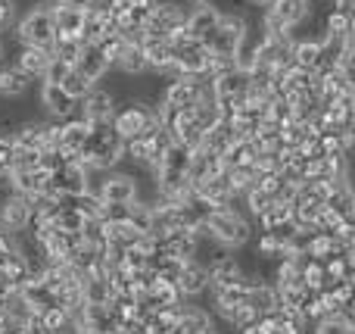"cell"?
<instances>
[{
	"mask_svg": "<svg viewBox=\"0 0 355 334\" xmlns=\"http://www.w3.org/2000/svg\"><path fill=\"white\" fill-rule=\"evenodd\" d=\"M162 100L178 106V110L196 106V100H200V78H196V75H184V78H178V81H168V87L162 91Z\"/></svg>",
	"mask_w": 355,
	"mask_h": 334,
	"instance_id": "19",
	"label": "cell"
},
{
	"mask_svg": "<svg viewBox=\"0 0 355 334\" xmlns=\"http://www.w3.org/2000/svg\"><path fill=\"white\" fill-rule=\"evenodd\" d=\"M209 237L215 244H221L225 250H240L256 237V222H252L250 212L234 210V203L218 206V210L209 216Z\"/></svg>",
	"mask_w": 355,
	"mask_h": 334,
	"instance_id": "2",
	"label": "cell"
},
{
	"mask_svg": "<svg viewBox=\"0 0 355 334\" xmlns=\"http://www.w3.org/2000/svg\"><path fill=\"white\" fill-rule=\"evenodd\" d=\"M172 135H175L178 144H184V147H190V150H196V147L202 144L206 131H202V125L196 122L193 106H190V110H181V112H178V122L172 125Z\"/></svg>",
	"mask_w": 355,
	"mask_h": 334,
	"instance_id": "23",
	"label": "cell"
},
{
	"mask_svg": "<svg viewBox=\"0 0 355 334\" xmlns=\"http://www.w3.org/2000/svg\"><path fill=\"white\" fill-rule=\"evenodd\" d=\"M56 222H60V228H62V231H81V228H85L87 219L81 216L78 206H66V210H62L60 216H56Z\"/></svg>",
	"mask_w": 355,
	"mask_h": 334,
	"instance_id": "39",
	"label": "cell"
},
{
	"mask_svg": "<svg viewBox=\"0 0 355 334\" xmlns=\"http://www.w3.org/2000/svg\"><path fill=\"white\" fill-rule=\"evenodd\" d=\"M246 303H250L259 316L275 312V310H281V291H277L275 281L262 278V281H256V285H250V297H246Z\"/></svg>",
	"mask_w": 355,
	"mask_h": 334,
	"instance_id": "24",
	"label": "cell"
},
{
	"mask_svg": "<svg viewBox=\"0 0 355 334\" xmlns=\"http://www.w3.org/2000/svg\"><path fill=\"white\" fill-rule=\"evenodd\" d=\"M209 275H212V287L243 285L246 281V262L234 253H225V256H218V260L209 262Z\"/></svg>",
	"mask_w": 355,
	"mask_h": 334,
	"instance_id": "15",
	"label": "cell"
},
{
	"mask_svg": "<svg viewBox=\"0 0 355 334\" xmlns=\"http://www.w3.org/2000/svg\"><path fill=\"white\" fill-rule=\"evenodd\" d=\"M187 16H190V10H184L181 3H162L159 0V3L150 10V19H147V25H144V31H147V37H175L178 31H184Z\"/></svg>",
	"mask_w": 355,
	"mask_h": 334,
	"instance_id": "7",
	"label": "cell"
},
{
	"mask_svg": "<svg viewBox=\"0 0 355 334\" xmlns=\"http://www.w3.org/2000/svg\"><path fill=\"white\" fill-rule=\"evenodd\" d=\"M302 312H306L309 322H321V319H327L331 312H337V306H334V300L327 297L324 291H309Z\"/></svg>",
	"mask_w": 355,
	"mask_h": 334,
	"instance_id": "31",
	"label": "cell"
},
{
	"mask_svg": "<svg viewBox=\"0 0 355 334\" xmlns=\"http://www.w3.org/2000/svg\"><path fill=\"white\" fill-rule=\"evenodd\" d=\"M218 22H221V10H218V6H212V3H196L193 10H190L187 25H184V28H187L193 37H206Z\"/></svg>",
	"mask_w": 355,
	"mask_h": 334,
	"instance_id": "25",
	"label": "cell"
},
{
	"mask_svg": "<svg viewBox=\"0 0 355 334\" xmlns=\"http://www.w3.org/2000/svg\"><path fill=\"white\" fill-rule=\"evenodd\" d=\"M131 219V203H103V222H125Z\"/></svg>",
	"mask_w": 355,
	"mask_h": 334,
	"instance_id": "41",
	"label": "cell"
},
{
	"mask_svg": "<svg viewBox=\"0 0 355 334\" xmlns=\"http://www.w3.org/2000/svg\"><path fill=\"white\" fill-rule=\"evenodd\" d=\"M31 200L22 197V194H12L10 200L0 203V228L10 231V235H19V231H28L31 225Z\"/></svg>",
	"mask_w": 355,
	"mask_h": 334,
	"instance_id": "13",
	"label": "cell"
},
{
	"mask_svg": "<svg viewBox=\"0 0 355 334\" xmlns=\"http://www.w3.org/2000/svg\"><path fill=\"white\" fill-rule=\"evenodd\" d=\"M69 69H72V62H66V60H60V56H53V60H50V66H47V75H44V81H53V85H60V81L66 78Z\"/></svg>",
	"mask_w": 355,
	"mask_h": 334,
	"instance_id": "42",
	"label": "cell"
},
{
	"mask_svg": "<svg viewBox=\"0 0 355 334\" xmlns=\"http://www.w3.org/2000/svg\"><path fill=\"white\" fill-rule=\"evenodd\" d=\"M349 222H355V212H352V216H349Z\"/></svg>",
	"mask_w": 355,
	"mask_h": 334,
	"instance_id": "50",
	"label": "cell"
},
{
	"mask_svg": "<svg viewBox=\"0 0 355 334\" xmlns=\"http://www.w3.org/2000/svg\"><path fill=\"white\" fill-rule=\"evenodd\" d=\"M75 69H78V72H85L87 78L97 85V81L112 69V60L97 47V44H85V50H81V56H78V62H75Z\"/></svg>",
	"mask_w": 355,
	"mask_h": 334,
	"instance_id": "22",
	"label": "cell"
},
{
	"mask_svg": "<svg viewBox=\"0 0 355 334\" xmlns=\"http://www.w3.org/2000/svg\"><path fill=\"white\" fill-rule=\"evenodd\" d=\"M178 287L184 291V297L193 300L200 297V294H206L209 287H212V275H209V266L200 260H187L181 269V275H178Z\"/></svg>",
	"mask_w": 355,
	"mask_h": 334,
	"instance_id": "14",
	"label": "cell"
},
{
	"mask_svg": "<svg viewBox=\"0 0 355 334\" xmlns=\"http://www.w3.org/2000/svg\"><path fill=\"white\" fill-rule=\"evenodd\" d=\"M324 31H327V35H337V37H349L355 28H352V19L346 16V12H337V10H331V12H327Z\"/></svg>",
	"mask_w": 355,
	"mask_h": 334,
	"instance_id": "38",
	"label": "cell"
},
{
	"mask_svg": "<svg viewBox=\"0 0 355 334\" xmlns=\"http://www.w3.org/2000/svg\"><path fill=\"white\" fill-rule=\"evenodd\" d=\"M252 3H259V6H268V3H271V0H252Z\"/></svg>",
	"mask_w": 355,
	"mask_h": 334,
	"instance_id": "47",
	"label": "cell"
},
{
	"mask_svg": "<svg viewBox=\"0 0 355 334\" xmlns=\"http://www.w3.org/2000/svg\"><path fill=\"white\" fill-rule=\"evenodd\" d=\"M256 153H259L256 141H234L231 147L221 153V169H225V172H237V169H243V166H252Z\"/></svg>",
	"mask_w": 355,
	"mask_h": 334,
	"instance_id": "26",
	"label": "cell"
},
{
	"mask_svg": "<svg viewBox=\"0 0 355 334\" xmlns=\"http://www.w3.org/2000/svg\"><path fill=\"white\" fill-rule=\"evenodd\" d=\"M81 50H85V41H81V37H56V44H53V56L72 62V66L78 62Z\"/></svg>",
	"mask_w": 355,
	"mask_h": 334,
	"instance_id": "36",
	"label": "cell"
},
{
	"mask_svg": "<svg viewBox=\"0 0 355 334\" xmlns=\"http://www.w3.org/2000/svg\"><path fill=\"white\" fill-rule=\"evenodd\" d=\"M196 3H212V0H196Z\"/></svg>",
	"mask_w": 355,
	"mask_h": 334,
	"instance_id": "48",
	"label": "cell"
},
{
	"mask_svg": "<svg viewBox=\"0 0 355 334\" xmlns=\"http://www.w3.org/2000/svg\"><path fill=\"white\" fill-rule=\"evenodd\" d=\"M349 19H352V28H355V12H352V16H349Z\"/></svg>",
	"mask_w": 355,
	"mask_h": 334,
	"instance_id": "49",
	"label": "cell"
},
{
	"mask_svg": "<svg viewBox=\"0 0 355 334\" xmlns=\"http://www.w3.org/2000/svg\"><path fill=\"white\" fill-rule=\"evenodd\" d=\"M237 334H265V331L259 328V322H256V325H250V328H243V331H237Z\"/></svg>",
	"mask_w": 355,
	"mask_h": 334,
	"instance_id": "45",
	"label": "cell"
},
{
	"mask_svg": "<svg viewBox=\"0 0 355 334\" xmlns=\"http://www.w3.org/2000/svg\"><path fill=\"white\" fill-rule=\"evenodd\" d=\"M50 191L60 194V197H78V194L91 191V169L81 160L66 162L62 169L50 172Z\"/></svg>",
	"mask_w": 355,
	"mask_h": 334,
	"instance_id": "9",
	"label": "cell"
},
{
	"mask_svg": "<svg viewBox=\"0 0 355 334\" xmlns=\"http://www.w3.org/2000/svg\"><path fill=\"white\" fill-rule=\"evenodd\" d=\"M112 125H116V131L125 137V144L135 141V137L153 135L156 128H162L159 116H156V106H150V103H125V106H119L116 116H112Z\"/></svg>",
	"mask_w": 355,
	"mask_h": 334,
	"instance_id": "4",
	"label": "cell"
},
{
	"mask_svg": "<svg viewBox=\"0 0 355 334\" xmlns=\"http://www.w3.org/2000/svg\"><path fill=\"white\" fill-rule=\"evenodd\" d=\"M3 56H6V47H3V41H0V62H3Z\"/></svg>",
	"mask_w": 355,
	"mask_h": 334,
	"instance_id": "46",
	"label": "cell"
},
{
	"mask_svg": "<svg viewBox=\"0 0 355 334\" xmlns=\"http://www.w3.org/2000/svg\"><path fill=\"white\" fill-rule=\"evenodd\" d=\"M50 60H53V50H47V47H31V44H22V47H19V53H16V66L22 69V72L28 75L31 81H35V78L44 81Z\"/></svg>",
	"mask_w": 355,
	"mask_h": 334,
	"instance_id": "18",
	"label": "cell"
},
{
	"mask_svg": "<svg viewBox=\"0 0 355 334\" xmlns=\"http://www.w3.org/2000/svg\"><path fill=\"white\" fill-rule=\"evenodd\" d=\"M81 116H85L91 125L94 122H112V116H116V97H112L110 91L94 85V91L81 100Z\"/></svg>",
	"mask_w": 355,
	"mask_h": 334,
	"instance_id": "16",
	"label": "cell"
},
{
	"mask_svg": "<svg viewBox=\"0 0 355 334\" xmlns=\"http://www.w3.org/2000/svg\"><path fill=\"white\" fill-rule=\"evenodd\" d=\"M196 194L200 197H206L209 203L218 210V206H227L237 200V191H234V181H231V172H225V169H215L212 175H206V178L196 185Z\"/></svg>",
	"mask_w": 355,
	"mask_h": 334,
	"instance_id": "12",
	"label": "cell"
},
{
	"mask_svg": "<svg viewBox=\"0 0 355 334\" xmlns=\"http://www.w3.org/2000/svg\"><path fill=\"white\" fill-rule=\"evenodd\" d=\"M315 334H355V325L346 322L343 310H337V312H331L327 319L315 322Z\"/></svg>",
	"mask_w": 355,
	"mask_h": 334,
	"instance_id": "35",
	"label": "cell"
},
{
	"mask_svg": "<svg viewBox=\"0 0 355 334\" xmlns=\"http://www.w3.org/2000/svg\"><path fill=\"white\" fill-rule=\"evenodd\" d=\"M53 10V22H56V37H81V28H85V10H78L69 0H60V3L50 6Z\"/></svg>",
	"mask_w": 355,
	"mask_h": 334,
	"instance_id": "17",
	"label": "cell"
},
{
	"mask_svg": "<svg viewBox=\"0 0 355 334\" xmlns=\"http://www.w3.org/2000/svg\"><path fill=\"white\" fill-rule=\"evenodd\" d=\"M12 187L16 194L22 197H37V194H47L50 191V172L44 166H35V169H19L12 172Z\"/></svg>",
	"mask_w": 355,
	"mask_h": 334,
	"instance_id": "20",
	"label": "cell"
},
{
	"mask_svg": "<svg viewBox=\"0 0 355 334\" xmlns=\"http://www.w3.org/2000/svg\"><path fill=\"white\" fill-rule=\"evenodd\" d=\"M259 41H262V31H259V35H252L250 31V35L240 41V47H237V56H234V60H237V66L246 69V72L259 62Z\"/></svg>",
	"mask_w": 355,
	"mask_h": 334,
	"instance_id": "34",
	"label": "cell"
},
{
	"mask_svg": "<svg viewBox=\"0 0 355 334\" xmlns=\"http://www.w3.org/2000/svg\"><path fill=\"white\" fill-rule=\"evenodd\" d=\"M60 85H62V91H66V94H72L75 100H85L87 94L94 91V81L87 78L85 72H78V69H75V66L69 69V72H66V78H62Z\"/></svg>",
	"mask_w": 355,
	"mask_h": 334,
	"instance_id": "33",
	"label": "cell"
},
{
	"mask_svg": "<svg viewBox=\"0 0 355 334\" xmlns=\"http://www.w3.org/2000/svg\"><path fill=\"white\" fill-rule=\"evenodd\" d=\"M41 106L50 112L53 119H72V116H81V100H75L72 94L62 91V85H53V81H44L41 85V94H37Z\"/></svg>",
	"mask_w": 355,
	"mask_h": 334,
	"instance_id": "11",
	"label": "cell"
},
{
	"mask_svg": "<svg viewBox=\"0 0 355 334\" xmlns=\"http://www.w3.org/2000/svg\"><path fill=\"white\" fill-rule=\"evenodd\" d=\"M293 31L287 35H262L259 41V66H268V69H287L293 66Z\"/></svg>",
	"mask_w": 355,
	"mask_h": 334,
	"instance_id": "10",
	"label": "cell"
},
{
	"mask_svg": "<svg viewBox=\"0 0 355 334\" xmlns=\"http://www.w3.org/2000/svg\"><path fill=\"white\" fill-rule=\"evenodd\" d=\"M28 75L12 62V66H0V97L3 100H16L28 91Z\"/></svg>",
	"mask_w": 355,
	"mask_h": 334,
	"instance_id": "27",
	"label": "cell"
},
{
	"mask_svg": "<svg viewBox=\"0 0 355 334\" xmlns=\"http://www.w3.org/2000/svg\"><path fill=\"white\" fill-rule=\"evenodd\" d=\"M144 56H147L150 72H166L175 62V44L172 37H144Z\"/></svg>",
	"mask_w": 355,
	"mask_h": 334,
	"instance_id": "21",
	"label": "cell"
},
{
	"mask_svg": "<svg viewBox=\"0 0 355 334\" xmlns=\"http://www.w3.org/2000/svg\"><path fill=\"white\" fill-rule=\"evenodd\" d=\"M243 203H246V212H250L252 219H259L271 203H275V197H271L268 191H262V187H252V191L243 197Z\"/></svg>",
	"mask_w": 355,
	"mask_h": 334,
	"instance_id": "37",
	"label": "cell"
},
{
	"mask_svg": "<svg viewBox=\"0 0 355 334\" xmlns=\"http://www.w3.org/2000/svg\"><path fill=\"white\" fill-rule=\"evenodd\" d=\"M16 25V0H0V31Z\"/></svg>",
	"mask_w": 355,
	"mask_h": 334,
	"instance_id": "43",
	"label": "cell"
},
{
	"mask_svg": "<svg viewBox=\"0 0 355 334\" xmlns=\"http://www.w3.org/2000/svg\"><path fill=\"white\" fill-rule=\"evenodd\" d=\"M94 191L103 197V203H135L141 197V187H137V178L131 172H103V178L94 185Z\"/></svg>",
	"mask_w": 355,
	"mask_h": 334,
	"instance_id": "8",
	"label": "cell"
},
{
	"mask_svg": "<svg viewBox=\"0 0 355 334\" xmlns=\"http://www.w3.org/2000/svg\"><path fill=\"white\" fill-rule=\"evenodd\" d=\"M116 69H122L125 75H141V72H147V56H144V44H135V41H128L122 47V53H119V60H116Z\"/></svg>",
	"mask_w": 355,
	"mask_h": 334,
	"instance_id": "30",
	"label": "cell"
},
{
	"mask_svg": "<svg viewBox=\"0 0 355 334\" xmlns=\"http://www.w3.org/2000/svg\"><path fill=\"white\" fill-rule=\"evenodd\" d=\"M172 44H175V62L187 75H206L209 72L212 53H209V47L202 44V37H193L187 28H184L172 37Z\"/></svg>",
	"mask_w": 355,
	"mask_h": 334,
	"instance_id": "6",
	"label": "cell"
},
{
	"mask_svg": "<svg viewBox=\"0 0 355 334\" xmlns=\"http://www.w3.org/2000/svg\"><path fill=\"white\" fill-rule=\"evenodd\" d=\"M122 160H128V156H125V137L116 131V125L94 122L91 135L85 141V150H81V162L91 172H112V169H119Z\"/></svg>",
	"mask_w": 355,
	"mask_h": 334,
	"instance_id": "1",
	"label": "cell"
},
{
	"mask_svg": "<svg viewBox=\"0 0 355 334\" xmlns=\"http://www.w3.org/2000/svg\"><path fill=\"white\" fill-rule=\"evenodd\" d=\"M246 35H250V22L240 12H221V22L202 37V44L215 56H237V47Z\"/></svg>",
	"mask_w": 355,
	"mask_h": 334,
	"instance_id": "3",
	"label": "cell"
},
{
	"mask_svg": "<svg viewBox=\"0 0 355 334\" xmlns=\"http://www.w3.org/2000/svg\"><path fill=\"white\" fill-rule=\"evenodd\" d=\"M16 37H19V44H31V47L53 50V44H56L53 10H50V6H35V10H28L22 19H19Z\"/></svg>",
	"mask_w": 355,
	"mask_h": 334,
	"instance_id": "5",
	"label": "cell"
},
{
	"mask_svg": "<svg viewBox=\"0 0 355 334\" xmlns=\"http://www.w3.org/2000/svg\"><path fill=\"white\" fill-rule=\"evenodd\" d=\"M209 325H212V312L202 310V306H190V300H187V306H184V312H181V319H178L172 334H200L202 328H209Z\"/></svg>",
	"mask_w": 355,
	"mask_h": 334,
	"instance_id": "29",
	"label": "cell"
},
{
	"mask_svg": "<svg viewBox=\"0 0 355 334\" xmlns=\"http://www.w3.org/2000/svg\"><path fill=\"white\" fill-rule=\"evenodd\" d=\"M293 62L309 72H318L321 66V41H296L293 44Z\"/></svg>",
	"mask_w": 355,
	"mask_h": 334,
	"instance_id": "32",
	"label": "cell"
},
{
	"mask_svg": "<svg viewBox=\"0 0 355 334\" xmlns=\"http://www.w3.org/2000/svg\"><path fill=\"white\" fill-rule=\"evenodd\" d=\"M128 272H141V269H147L150 266V256L144 253V250H137V247H128L125 250V262H122Z\"/></svg>",
	"mask_w": 355,
	"mask_h": 334,
	"instance_id": "40",
	"label": "cell"
},
{
	"mask_svg": "<svg viewBox=\"0 0 355 334\" xmlns=\"http://www.w3.org/2000/svg\"><path fill=\"white\" fill-rule=\"evenodd\" d=\"M331 6L337 12H346V16H352L355 12V0H331Z\"/></svg>",
	"mask_w": 355,
	"mask_h": 334,
	"instance_id": "44",
	"label": "cell"
},
{
	"mask_svg": "<svg viewBox=\"0 0 355 334\" xmlns=\"http://www.w3.org/2000/svg\"><path fill=\"white\" fill-rule=\"evenodd\" d=\"M19 291L25 294V300H28L37 312H47V310H53V306H60V303H56V291H50V287L44 285L41 278H35V275H31V278L25 281Z\"/></svg>",
	"mask_w": 355,
	"mask_h": 334,
	"instance_id": "28",
	"label": "cell"
}]
</instances>
